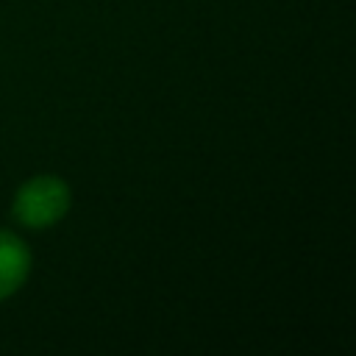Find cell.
Returning <instances> with one entry per match:
<instances>
[{"mask_svg":"<svg viewBox=\"0 0 356 356\" xmlns=\"http://www.w3.org/2000/svg\"><path fill=\"white\" fill-rule=\"evenodd\" d=\"M31 273V253L11 231H0V300L14 295Z\"/></svg>","mask_w":356,"mask_h":356,"instance_id":"7a4b0ae2","label":"cell"},{"mask_svg":"<svg viewBox=\"0 0 356 356\" xmlns=\"http://www.w3.org/2000/svg\"><path fill=\"white\" fill-rule=\"evenodd\" d=\"M70 209V186L58 175H36L14 195V220L25 228H50Z\"/></svg>","mask_w":356,"mask_h":356,"instance_id":"6da1fadb","label":"cell"}]
</instances>
